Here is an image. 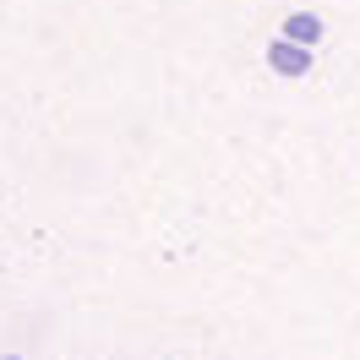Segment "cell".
Instances as JSON below:
<instances>
[{
    "mask_svg": "<svg viewBox=\"0 0 360 360\" xmlns=\"http://www.w3.org/2000/svg\"><path fill=\"white\" fill-rule=\"evenodd\" d=\"M311 60H316V49L295 44V39H284V33L268 44V71H273V77H290V82H295V77L311 71Z\"/></svg>",
    "mask_w": 360,
    "mask_h": 360,
    "instance_id": "cell-1",
    "label": "cell"
},
{
    "mask_svg": "<svg viewBox=\"0 0 360 360\" xmlns=\"http://www.w3.org/2000/svg\"><path fill=\"white\" fill-rule=\"evenodd\" d=\"M284 39L316 49L322 44V17H316V11H290V17H284Z\"/></svg>",
    "mask_w": 360,
    "mask_h": 360,
    "instance_id": "cell-2",
    "label": "cell"
},
{
    "mask_svg": "<svg viewBox=\"0 0 360 360\" xmlns=\"http://www.w3.org/2000/svg\"><path fill=\"white\" fill-rule=\"evenodd\" d=\"M0 360H22V355H0Z\"/></svg>",
    "mask_w": 360,
    "mask_h": 360,
    "instance_id": "cell-3",
    "label": "cell"
}]
</instances>
